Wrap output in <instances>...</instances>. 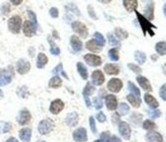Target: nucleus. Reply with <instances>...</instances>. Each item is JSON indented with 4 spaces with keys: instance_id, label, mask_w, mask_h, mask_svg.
I'll list each match as a JSON object with an SVG mask.
<instances>
[{
    "instance_id": "72a5a7b5",
    "label": "nucleus",
    "mask_w": 166,
    "mask_h": 142,
    "mask_svg": "<svg viewBox=\"0 0 166 142\" xmlns=\"http://www.w3.org/2000/svg\"><path fill=\"white\" fill-rule=\"evenodd\" d=\"M94 40H95V42L97 43L98 45H100L101 47H103V46L105 45V39H104V37H103L102 34H100V33H95L94 34Z\"/></svg>"
},
{
    "instance_id": "f8f14e48",
    "label": "nucleus",
    "mask_w": 166,
    "mask_h": 142,
    "mask_svg": "<svg viewBox=\"0 0 166 142\" xmlns=\"http://www.w3.org/2000/svg\"><path fill=\"white\" fill-rule=\"evenodd\" d=\"M70 46L73 49V51L80 52L83 49V43L77 36H71L70 37Z\"/></svg>"
},
{
    "instance_id": "cd10ccee",
    "label": "nucleus",
    "mask_w": 166,
    "mask_h": 142,
    "mask_svg": "<svg viewBox=\"0 0 166 142\" xmlns=\"http://www.w3.org/2000/svg\"><path fill=\"white\" fill-rule=\"evenodd\" d=\"M77 68H78L79 73L80 74V76H82V78L83 79H88V70H87L86 66H85L83 63L79 62L77 64Z\"/></svg>"
},
{
    "instance_id": "09e8293b",
    "label": "nucleus",
    "mask_w": 166,
    "mask_h": 142,
    "mask_svg": "<svg viewBox=\"0 0 166 142\" xmlns=\"http://www.w3.org/2000/svg\"><path fill=\"white\" fill-rule=\"evenodd\" d=\"M90 125H91L92 131L95 133V132H96V124H95V120H94L93 117H91V118H90Z\"/></svg>"
},
{
    "instance_id": "5fc2aeb1",
    "label": "nucleus",
    "mask_w": 166,
    "mask_h": 142,
    "mask_svg": "<svg viewBox=\"0 0 166 142\" xmlns=\"http://www.w3.org/2000/svg\"><path fill=\"white\" fill-rule=\"evenodd\" d=\"M163 12H164V15L166 17V3L164 4V6H163Z\"/></svg>"
},
{
    "instance_id": "aec40b11",
    "label": "nucleus",
    "mask_w": 166,
    "mask_h": 142,
    "mask_svg": "<svg viewBox=\"0 0 166 142\" xmlns=\"http://www.w3.org/2000/svg\"><path fill=\"white\" fill-rule=\"evenodd\" d=\"M86 47L88 50H90V51H92V52H96V53L97 52H100L101 50H102V47H101L100 45L97 44L94 39L93 40L88 41L87 44H86Z\"/></svg>"
},
{
    "instance_id": "6ab92c4d",
    "label": "nucleus",
    "mask_w": 166,
    "mask_h": 142,
    "mask_svg": "<svg viewBox=\"0 0 166 142\" xmlns=\"http://www.w3.org/2000/svg\"><path fill=\"white\" fill-rule=\"evenodd\" d=\"M11 81V74L6 70L0 71V85H5Z\"/></svg>"
},
{
    "instance_id": "7ed1b4c3",
    "label": "nucleus",
    "mask_w": 166,
    "mask_h": 142,
    "mask_svg": "<svg viewBox=\"0 0 166 142\" xmlns=\"http://www.w3.org/2000/svg\"><path fill=\"white\" fill-rule=\"evenodd\" d=\"M71 27H72L73 32H75L77 34H79V36L82 37L83 39H86L88 37V35H89V34H88L87 27L80 22H78V20L73 22L72 24H71Z\"/></svg>"
},
{
    "instance_id": "e433bc0d",
    "label": "nucleus",
    "mask_w": 166,
    "mask_h": 142,
    "mask_svg": "<svg viewBox=\"0 0 166 142\" xmlns=\"http://www.w3.org/2000/svg\"><path fill=\"white\" fill-rule=\"evenodd\" d=\"M128 89H130L131 93H133V95H136V97L140 98L141 93H140L139 88H138L137 86H136L135 84H133V82H130V81H128Z\"/></svg>"
},
{
    "instance_id": "c756f323",
    "label": "nucleus",
    "mask_w": 166,
    "mask_h": 142,
    "mask_svg": "<svg viewBox=\"0 0 166 142\" xmlns=\"http://www.w3.org/2000/svg\"><path fill=\"white\" fill-rule=\"evenodd\" d=\"M107 38L110 46H112V47H120V42H119L118 39H116V37H114V35L109 33L107 35Z\"/></svg>"
},
{
    "instance_id": "bb28decb",
    "label": "nucleus",
    "mask_w": 166,
    "mask_h": 142,
    "mask_svg": "<svg viewBox=\"0 0 166 142\" xmlns=\"http://www.w3.org/2000/svg\"><path fill=\"white\" fill-rule=\"evenodd\" d=\"M78 121H79V116H78L77 113H71L66 118V122L70 126H75Z\"/></svg>"
},
{
    "instance_id": "a18cd8bd",
    "label": "nucleus",
    "mask_w": 166,
    "mask_h": 142,
    "mask_svg": "<svg viewBox=\"0 0 166 142\" xmlns=\"http://www.w3.org/2000/svg\"><path fill=\"white\" fill-rule=\"evenodd\" d=\"M94 103H95V108L96 109H101L103 106V104H102V102H101V100L100 98H94Z\"/></svg>"
},
{
    "instance_id": "f03ea898",
    "label": "nucleus",
    "mask_w": 166,
    "mask_h": 142,
    "mask_svg": "<svg viewBox=\"0 0 166 142\" xmlns=\"http://www.w3.org/2000/svg\"><path fill=\"white\" fill-rule=\"evenodd\" d=\"M20 27H22V18L17 15H14L8 20V29L11 33L18 34L20 32Z\"/></svg>"
},
{
    "instance_id": "39448f33",
    "label": "nucleus",
    "mask_w": 166,
    "mask_h": 142,
    "mask_svg": "<svg viewBox=\"0 0 166 142\" xmlns=\"http://www.w3.org/2000/svg\"><path fill=\"white\" fill-rule=\"evenodd\" d=\"M53 122L50 119H46V120H43L42 122L39 124V132L41 134H48L49 132H51V130L53 129Z\"/></svg>"
},
{
    "instance_id": "9b49d317",
    "label": "nucleus",
    "mask_w": 166,
    "mask_h": 142,
    "mask_svg": "<svg viewBox=\"0 0 166 142\" xmlns=\"http://www.w3.org/2000/svg\"><path fill=\"white\" fill-rule=\"evenodd\" d=\"M63 108H64V104L62 100H55L54 102H52L51 106H50V112H51L52 114H54V115H57Z\"/></svg>"
},
{
    "instance_id": "4468645a",
    "label": "nucleus",
    "mask_w": 166,
    "mask_h": 142,
    "mask_svg": "<svg viewBox=\"0 0 166 142\" xmlns=\"http://www.w3.org/2000/svg\"><path fill=\"white\" fill-rule=\"evenodd\" d=\"M30 120H31V114H30L28 111H26V110L20 112V115H18V117H17V122L20 123V125L28 124V123L30 122Z\"/></svg>"
},
{
    "instance_id": "4c0bfd02",
    "label": "nucleus",
    "mask_w": 166,
    "mask_h": 142,
    "mask_svg": "<svg viewBox=\"0 0 166 142\" xmlns=\"http://www.w3.org/2000/svg\"><path fill=\"white\" fill-rule=\"evenodd\" d=\"M95 91V87H94L93 85H92L90 82H88L87 83V85H86V87H85L84 89V95H85V97H88V95H91L92 93Z\"/></svg>"
},
{
    "instance_id": "37998d69",
    "label": "nucleus",
    "mask_w": 166,
    "mask_h": 142,
    "mask_svg": "<svg viewBox=\"0 0 166 142\" xmlns=\"http://www.w3.org/2000/svg\"><path fill=\"white\" fill-rule=\"evenodd\" d=\"M88 11H89V14H90V16H91L92 18H94V19H97V15H96V13H95V11L93 10V7H92V5H89L88 6Z\"/></svg>"
},
{
    "instance_id": "6e6552de",
    "label": "nucleus",
    "mask_w": 166,
    "mask_h": 142,
    "mask_svg": "<svg viewBox=\"0 0 166 142\" xmlns=\"http://www.w3.org/2000/svg\"><path fill=\"white\" fill-rule=\"evenodd\" d=\"M30 69H31V64L29 61L25 60V59H20L17 62V70L20 74H26L27 72H29Z\"/></svg>"
},
{
    "instance_id": "473e14b6",
    "label": "nucleus",
    "mask_w": 166,
    "mask_h": 142,
    "mask_svg": "<svg viewBox=\"0 0 166 142\" xmlns=\"http://www.w3.org/2000/svg\"><path fill=\"white\" fill-rule=\"evenodd\" d=\"M146 58H147L146 55H145V53H143V52L137 51L135 53V59L139 64H144L146 62Z\"/></svg>"
},
{
    "instance_id": "f257e3e1",
    "label": "nucleus",
    "mask_w": 166,
    "mask_h": 142,
    "mask_svg": "<svg viewBox=\"0 0 166 142\" xmlns=\"http://www.w3.org/2000/svg\"><path fill=\"white\" fill-rule=\"evenodd\" d=\"M136 14H137V17H138V19H139L140 26L142 27L144 35H146L147 33H149V35L152 37L155 35V33L153 32V29H156V27L154 26V24H152V22H150V20L147 19L144 15L141 14L139 11H136Z\"/></svg>"
},
{
    "instance_id": "5701e85b",
    "label": "nucleus",
    "mask_w": 166,
    "mask_h": 142,
    "mask_svg": "<svg viewBox=\"0 0 166 142\" xmlns=\"http://www.w3.org/2000/svg\"><path fill=\"white\" fill-rule=\"evenodd\" d=\"M145 102H146L151 108H153V109H156V108H158L159 106L156 98L154 97H152L151 95H149V93H146V95H145Z\"/></svg>"
},
{
    "instance_id": "4be33fe9",
    "label": "nucleus",
    "mask_w": 166,
    "mask_h": 142,
    "mask_svg": "<svg viewBox=\"0 0 166 142\" xmlns=\"http://www.w3.org/2000/svg\"><path fill=\"white\" fill-rule=\"evenodd\" d=\"M104 70L107 74L110 75H116L119 73V68L114 64H106L104 66Z\"/></svg>"
},
{
    "instance_id": "393cba45",
    "label": "nucleus",
    "mask_w": 166,
    "mask_h": 142,
    "mask_svg": "<svg viewBox=\"0 0 166 142\" xmlns=\"http://www.w3.org/2000/svg\"><path fill=\"white\" fill-rule=\"evenodd\" d=\"M145 14H146L145 17L149 20H152L154 18V4H153V2H151L149 5H147V8H146V10H145Z\"/></svg>"
},
{
    "instance_id": "412c9836",
    "label": "nucleus",
    "mask_w": 166,
    "mask_h": 142,
    "mask_svg": "<svg viewBox=\"0 0 166 142\" xmlns=\"http://www.w3.org/2000/svg\"><path fill=\"white\" fill-rule=\"evenodd\" d=\"M31 133L32 130L30 128H24L20 131V138L24 142H29L31 139Z\"/></svg>"
},
{
    "instance_id": "8fccbe9b",
    "label": "nucleus",
    "mask_w": 166,
    "mask_h": 142,
    "mask_svg": "<svg viewBox=\"0 0 166 142\" xmlns=\"http://www.w3.org/2000/svg\"><path fill=\"white\" fill-rule=\"evenodd\" d=\"M149 114H150V116H151L152 118H158V117L161 115L160 111H154L153 113H151V112H150Z\"/></svg>"
},
{
    "instance_id": "2f4dec72",
    "label": "nucleus",
    "mask_w": 166,
    "mask_h": 142,
    "mask_svg": "<svg viewBox=\"0 0 166 142\" xmlns=\"http://www.w3.org/2000/svg\"><path fill=\"white\" fill-rule=\"evenodd\" d=\"M115 35H116V37L118 39H120V40H125L128 37V32L120 29V27H116V29H115Z\"/></svg>"
},
{
    "instance_id": "58836bf2",
    "label": "nucleus",
    "mask_w": 166,
    "mask_h": 142,
    "mask_svg": "<svg viewBox=\"0 0 166 142\" xmlns=\"http://www.w3.org/2000/svg\"><path fill=\"white\" fill-rule=\"evenodd\" d=\"M143 128L146 130H153L154 128H156V125L154 122H152L151 120H146L143 123Z\"/></svg>"
},
{
    "instance_id": "3c124183",
    "label": "nucleus",
    "mask_w": 166,
    "mask_h": 142,
    "mask_svg": "<svg viewBox=\"0 0 166 142\" xmlns=\"http://www.w3.org/2000/svg\"><path fill=\"white\" fill-rule=\"evenodd\" d=\"M10 2L13 4V5H20L22 2V0H10Z\"/></svg>"
},
{
    "instance_id": "4d7b16f0",
    "label": "nucleus",
    "mask_w": 166,
    "mask_h": 142,
    "mask_svg": "<svg viewBox=\"0 0 166 142\" xmlns=\"http://www.w3.org/2000/svg\"><path fill=\"white\" fill-rule=\"evenodd\" d=\"M2 95H3V93H2V91H1V90H0V98H1V97H2Z\"/></svg>"
},
{
    "instance_id": "f704fd0d",
    "label": "nucleus",
    "mask_w": 166,
    "mask_h": 142,
    "mask_svg": "<svg viewBox=\"0 0 166 142\" xmlns=\"http://www.w3.org/2000/svg\"><path fill=\"white\" fill-rule=\"evenodd\" d=\"M108 55H109V58L111 59L112 61H118L119 59V52L116 48H113V49L109 50L108 52Z\"/></svg>"
},
{
    "instance_id": "0eeeda50",
    "label": "nucleus",
    "mask_w": 166,
    "mask_h": 142,
    "mask_svg": "<svg viewBox=\"0 0 166 142\" xmlns=\"http://www.w3.org/2000/svg\"><path fill=\"white\" fill-rule=\"evenodd\" d=\"M107 87L112 93H118L121 89V87H123V81L118 78H112L108 82Z\"/></svg>"
},
{
    "instance_id": "423d86ee",
    "label": "nucleus",
    "mask_w": 166,
    "mask_h": 142,
    "mask_svg": "<svg viewBox=\"0 0 166 142\" xmlns=\"http://www.w3.org/2000/svg\"><path fill=\"white\" fill-rule=\"evenodd\" d=\"M85 61L89 64L90 66H100L102 63V59L95 54H87L84 56Z\"/></svg>"
},
{
    "instance_id": "b1692460",
    "label": "nucleus",
    "mask_w": 166,
    "mask_h": 142,
    "mask_svg": "<svg viewBox=\"0 0 166 142\" xmlns=\"http://www.w3.org/2000/svg\"><path fill=\"white\" fill-rule=\"evenodd\" d=\"M48 62V58L45 54L43 53H39L38 54V58H37V67L38 68H43L44 66L47 64Z\"/></svg>"
},
{
    "instance_id": "603ef678",
    "label": "nucleus",
    "mask_w": 166,
    "mask_h": 142,
    "mask_svg": "<svg viewBox=\"0 0 166 142\" xmlns=\"http://www.w3.org/2000/svg\"><path fill=\"white\" fill-rule=\"evenodd\" d=\"M6 142H18V141H17L15 138H13V137H11V138H9Z\"/></svg>"
},
{
    "instance_id": "ea45409f",
    "label": "nucleus",
    "mask_w": 166,
    "mask_h": 142,
    "mask_svg": "<svg viewBox=\"0 0 166 142\" xmlns=\"http://www.w3.org/2000/svg\"><path fill=\"white\" fill-rule=\"evenodd\" d=\"M128 66V68H130L131 71H133V72H136V73H141V72H142V69H141V67H139L138 65H136V64L130 63Z\"/></svg>"
},
{
    "instance_id": "a19ab883",
    "label": "nucleus",
    "mask_w": 166,
    "mask_h": 142,
    "mask_svg": "<svg viewBox=\"0 0 166 142\" xmlns=\"http://www.w3.org/2000/svg\"><path fill=\"white\" fill-rule=\"evenodd\" d=\"M66 8L70 9V11H72V12H75V15H80V10L77 8V6H75V4H70V5L66 6Z\"/></svg>"
},
{
    "instance_id": "a878e982",
    "label": "nucleus",
    "mask_w": 166,
    "mask_h": 142,
    "mask_svg": "<svg viewBox=\"0 0 166 142\" xmlns=\"http://www.w3.org/2000/svg\"><path fill=\"white\" fill-rule=\"evenodd\" d=\"M126 98H128V100L130 103V105L133 108H139L141 106L140 98L136 97V95H128V97H126Z\"/></svg>"
},
{
    "instance_id": "20e7f679",
    "label": "nucleus",
    "mask_w": 166,
    "mask_h": 142,
    "mask_svg": "<svg viewBox=\"0 0 166 142\" xmlns=\"http://www.w3.org/2000/svg\"><path fill=\"white\" fill-rule=\"evenodd\" d=\"M36 29H37V24L32 20H26L24 22V27H22V31H24V34L27 37H32L36 34Z\"/></svg>"
},
{
    "instance_id": "f3484780",
    "label": "nucleus",
    "mask_w": 166,
    "mask_h": 142,
    "mask_svg": "<svg viewBox=\"0 0 166 142\" xmlns=\"http://www.w3.org/2000/svg\"><path fill=\"white\" fill-rule=\"evenodd\" d=\"M123 6L128 12H133L138 7V0H123Z\"/></svg>"
},
{
    "instance_id": "c03bdc74",
    "label": "nucleus",
    "mask_w": 166,
    "mask_h": 142,
    "mask_svg": "<svg viewBox=\"0 0 166 142\" xmlns=\"http://www.w3.org/2000/svg\"><path fill=\"white\" fill-rule=\"evenodd\" d=\"M50 15H51L52 17L56 18L58 17V9H57L56 7H52L51 9H50Z\"/></svg>"
},
{
    "instance_id": "2eb2a0df",
    "label": "nucleus",
    "mask_w": 166,
    "mask_h": 142,
    "mask_svg": "<svg viewBox=\"0 0 166 142\" xmlns=\"http://www.w3.org/2000/svg\"><path fill=\"white\" fill-rule=\"evenodd\" d=\"M73 138L78 142H84L87 140V131L84 128H80L73 133Z\"/></svg>"
},
{
    "instance_id": "79ce46f5",
    "label": "nucleus",
    "mask_w": 166,
    "mask_h": 142,
    "mask_svg": "<svg viewBox=\"0 0 166 142\" xmlns=\"http://www.w3.org/2000/svg\"><path fill=\"white\" fill-rule=\"evenodd\" d=\"M159 93H160V97L162 98V100H166V83L163 84L162 86H161L160 88V91H159Z\"/></svg>"
},
{
    "instance_id": "a211bd4d",
    "label": "nucleus",
    "mask_w": 166,
    "mask_h": 142,
    "mask_svg": "<svg viewBox=\"0 0 166 142\" xmlns=\"http://www.w3.org/2000/svg\"><path fill=\"white\" fill-rule=\"evenodd\" d=\"M137 80L138 82H139V84L141 85V87L143 89H145V90L147 91H151L152 90V86L151 84H150L149 80L146 78V77L144 76H138L137 77Z\"/></svg>"
},
{
    "instance_id": "864d4df0",
    "label": "nucleus",
    "mask_w": 166,
    "mask_h": 142,
    "mask_svg": "<svg viewBox=\"0 0 166 142\" xmlns=\"http://www.w3.org/2000/svg\"><path fill=\"white\" fill-rule=\"evenodd\" d=\"M98 1H100V2H102V3H109L111 0H98Z\"/></svg>"
},
{
    "instance_id": "1a4fd4ad",
    "label": "nucleus",
    "mask_w": 166,
    "mask_h": 142,
    "mask_svg": "<svg viewBox=\"0 0 166 142\" xmlns=\"http://www.w3.org/2000/svg\"><path fill=\"white\" fill-rule=\"evenodd\" d=\"M118 130H119V133L121 134V136L123 137L124 139H130V128L128 126V123L125 122H120L119 123L118 126Z\"/></svg>"
},
{
    "instance_id": "49530a36",
    "label": "nucleus",
    "mask_w": 166,
    "mask_h": 142,
    "mask_svg": "<svg viewBox=\"0 0 166 142\" xmlns=\"http://www.w3.org/2000/svg\"><path fill=\"white\" fill-rule=\"evenodd\" d=\"M50 52H51V54L53 55H59V53H60V50H59L58 47H56V46H52L51 49H50Z\"/></svg>"
},
{
    "instance_id": "7c9ffc66",
    "label": "nucleus",
    "mask_w": 166,
    "mask_h": 142,
    "mask_svg": "<svg viewBox=\"0 0 166 142\" xmlns=\"http://www.w3.org/2000/svg\"><path fill=\"white\" fill-rule=\"evenodd\" d=\"M61 84H62V81H61V79L59 78L58 76L52 77V78L50 79V81H49V86H50V87H52V88H58Z\"/></svg>"
},
{
    "instance_id": "dca6fc26",
    "label": "nucleus",
    "mask_w": 166,
    "mask_h": 142,
    "mask_svg": "<svg viewBox=\"0 0 166 142\" xmlns=\"http://www.w3.org/2000/svg\"><path fill=\"white\" fill-rule=\"evenodd\" d=\"M146 139L149 142H162L163 141V138H162V136H161V134H159L158 132H155V131L149 132V133L146 135Z\"/></svg>"
},
{
    "instance_id": "ddd939ff",
    "label": "nucleus",
    "mask_w": 166,
    "mask_h": 142,
    "mask_svg": "<svg viewBox=\"0 0 166 142\" xmlns=\"http://www.w3.org/2000/svg\"><path fill=\"white\" fill-rule=\"evenodd\" d=\"M105 102H106V106H107L108 110H110V111H114L117 108V100H116V98H115V95H106Z\"/></svg>"
},
{
    "instance_id": "6e6d98bb",
    "label": "nucleus",
    "mask_w": 166,
    "mask_h": 142,
    "mask_svg": "<svg viewBox=\"0 0 166 142\" xmlns=\"http://www.w3.org/2000/svg\"><path fill=\"white\" fill-rule=\"evenodd\" d=\"M163 73H164L165 76H166V64H164V65H163Z\"/></svg>"
},
{
    "instance_id": "9d476101",
    "label": "nucleus",
    "mask_w": 166,
    "mask_h": 142,
    "mask_svg": "<svg viewBox=\"0 0 166 142\" xmlns=\"http://www.w3.org/2000/svg\"><path fill=\"white\" fill-rule=\"evenodd\" d=\"M92 79H93L94 84H96V85H101V84L104 82L105 77L101 70H95L92 73Z\"/></svg>"
},
{
    "instance_id": "de8ad7c7",
    "label": "nucleus",
    "mask_w": 166,
    "mask_h": 142,
    "mask_svg": "<svg viewBox=\"0 0 166 142\" xmlns=\"http://www.w3.org/2000/svg\"><path fill=\"white\" fill-rule=\"evenodd\" d=\"M97 119H98L99 122H105L106 117H105L104 114L102 113V112H100V113L97 114Z\"/></svg>"
},
{
    "instance_id": "c85d7f7f",
    "label": "nucleus",
    "mask_w": 166,
    "mask_h": 142,
    "mask_svg": "<svg viewBox=\"0 0 166 142\" xmlns=\"http://www.w3.org/2000/svg\"><path fill=\"white\" fill-rule=\"evenodd\" d=\"M155 49H156V52H157L159 55L164 56V55H166V42L157 43L155 46Z\"/></svg>"
},
{
    "instance_id": "13d9d810",
    "label": "nucleus",
    "mask_w": 166,
    "mask_h": 142,
    "mask_svg": "<svg viewBox=\"0 0 166 142\" xmlns=\"http://www.w3.org/2000/svg\"><path fill=\"white\" fill-rule=\"evenodd\" d=\"M38 142H45V141H38Z\"/></svg>"
},
{
    "instance_id": "c9c22d12",
    "label": "nucleus",
    "mask_w": 166,
    "mask_h": 142,
    "mask_svg": "<svg viewBox=\"0 0 166 142\" xmlns=\"http://www.w3.org/2000/svg\"><path fill=\"white\" fill-rule=\"evenodd\" d=\"M118 112H119V115H126L130 112V107L126 104H124V103H121V104H119Z\"/></svg>"
}]
</instances>
